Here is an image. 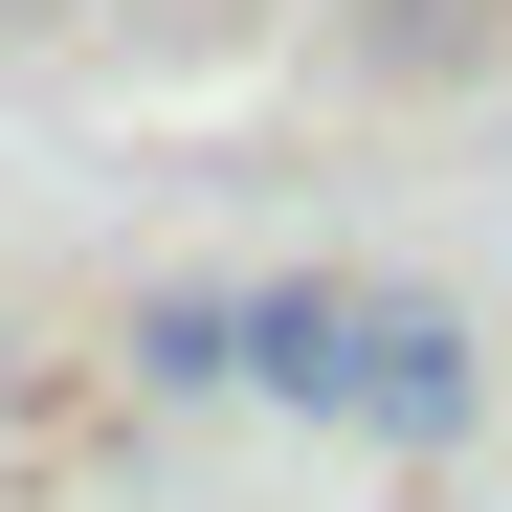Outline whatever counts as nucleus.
Returning <instances> with one entry per match:
<instances>
[{"instance_id": "f257e3e1", "label": "nucleus", "mask_w": 512, "mask_h": 512, "mask_svg": "<svg viewBox=\"0 0 512 512\" xmlns=\"http://www.w3.org/2000/svg\"><path fill=\"white\" fill-rule=\"evenodd\" d=\"M334 423H379V446H468V423H490V357H468V312H423V290H357V379H334Z\"/></svg>"}, {"instance_id": "f03ea898", "label": "nucleus", "mask_w": 512, "mask_h": 512, "mask_svg": "<svg viewBox=\"0 0 512 512\" xmlns=\"http://www.w3.org/2000/svg\"><path fill=\"white\" fill-rule=\"evenodd\" d=\"M134 379L156 401H245V290H156L134 312Z\"/></svg>"}, {"instance_id": "7ed1b4c3", "label": "nucleus", "mask_w": 512, "mask_h": 512, "mask_svg": "<svg viewBox=\"0 0 512 512\" xmlns=\"http://www.w3.org/2000/svg\"><path fill=\"white\" fill-rule=\"evenodd\" d=\"M0 401H23V334H0Z\"/></svg>"}]
</instances>
